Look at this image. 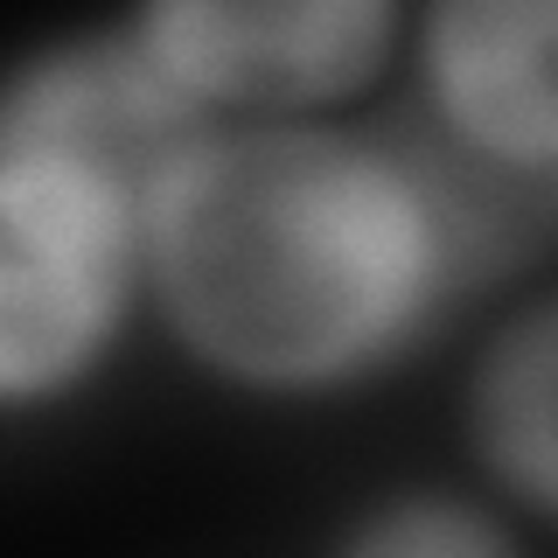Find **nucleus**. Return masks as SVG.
<instances>
[{
  "label": "nucleus",
  "mask_w": 558,
  "mask_h": 558,
  "mask_svg": "<svg viewBox=\"0 0 558 558\" xmlns=\"http://www.w3.org/2000/svg\"><path fill=\"white\" fill-rule=\"evenodd\" d=\"M147 266L182 342L244 384H336L405 342L447 272L440 203L322 126L189 140L147 189Z\"/></svg>",
  "instance_id": "nucleus-1"
},
{
  "label": "nucleus",
  "mask_w": 558,
  "mask_h": 558,
  "mask_svg": "<svg viewBox=\"0 0 558 558\" xmlns=\"http://www.w3.org/2000/svg\"><path fill=\"white\" fill-rule=\"evenodd\" d=\"M133 238H147V189L133 174L0 140V391L14 405L92 363Z\"/></svg>",
  "instance_id": "nucleus-2"
},
{
  "label": "nucleus",
  "mask_w": 558,
  "mask_h": 558,
  "mask_svg": "<svg viewBox=\"0 0 558 558\" xmlns=\"http://www.w3.org/2000/svg\"><path fill=\"white\" fill-rule=\"evenodd\" d=\"M391 35L384 8H154L140 22V49L189 105H252V112H293V105L342 98L356 77L377 70Z\"/></svg>",
  "instance_id": "nucleus-3"
},
{
  "label": "nucleus",
  "mask_w": 558,
  "mask_h": 558,
  "mask_svg": "<svg viewBox=\"0 0 558 558\" xmlns=\"http://www.w3.org/2000/svg\"><path fill=\"white\" fill-rule=\"evenodd\" d=\"M426 84L468 154L558 174V0H468L426 22Z\"/></svg>",
  "instance_id": "nucleus-4"
},
{
  "label": "nucleus",
  "mask_w": 558,
  "mask_h": 558,
  "mask_svg": "<svg viewBox=\"0 0 558 558\" xmlns=\"http://www.w3.org/2000/svg\"><path fill=\"white\" fill-rule=\"evenodd\" d=\"M475 440L517 496L558 510V301L517 314L475 371Z\"/></svg>",
  "instance_id": "nucleus-5"
},
{
  "label": "nucleus",
  "mask_w": 558,
  "mask_h": 558,
  "mask_svg": "<svg viewBox=\"0 0 558 558\" xmlns=\"http://www.w3.org/2000/svg\"><path fill=\"white\" fill-rule=\"evenodd\" d=\"M342 558H517V545L468 502L418 496V502H391L384 517H371Z\"/></svg>",
  "instance_id": "nucleus-6"
}]
</instances>
